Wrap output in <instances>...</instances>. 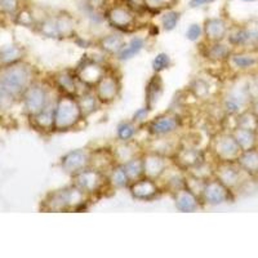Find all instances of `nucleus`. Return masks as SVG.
<instances>
[{"label":"nucleus","mask_w":258,"mask_h":258,"mask_svg":"<svg viewBox=\"0 0 258 258\" xmlns=\"http://www.w3.org/2000/svg\"><path fill=\"white\" fill-rule=\"evenodd\" d=\"M150 111H151V110H150L149 107H147V106H145V107H141V109H138L137 111H136L135 114H133L132 120L136 121V123H137V124L144 123V121L147 119V116H149Z\"/></svg>","instance_id":"obj_47"},{"label":"nucleus","mask_w":258,"mask_h":258,"mask_svg":"<svg viewBox=\"0 0 258 258\" xmlns=\"http://www.w3.org/2000/svg\"><path fill=\"white\" fill-rule=\"evenodd\" d=\"M145 44H146V40L142 36H133L128 43H125L121 50L116 54V58L119 61H129L132 59L133 57H136L138 53L141 52L145 48Z\"/></svg>","instance_id":"obj_28"},{"label":"nucleus","mask_w":258,"mask_h":258,"mask_svg":"<svg viewBox=\"0 0 258 258\" xmlns=\"http://www.w3.org/2000/svg\"><path fill=\"white\" fill-rule=\"evenodd\" d=\"M236 125L235 126H240V128H246V129H252V131H258V119L254 116L252 111L249 109L245 110V111L240 112L239 115H236Z\"/></svg>","instance_id":"obj_37"},{"label":"nucleus","mask_w":258,"mask_h":258,"mask_svg":"<svg viewBox=\"0 0 258 258\" xmlns=\"http://www.w3.org/2000/svg\"><path fill=\"white\" fill-rule=\"evenodd\" d=\"M83 119L77 96L62 93L57 98L54 107V121L53 131L64 132L74 128Z\"/></svg>","instance_id":"obj_3"},{"label":"nucleus","mask_w":258,"mask_h":258,"mask_svg":"<svg viewBox=\"0 0 258 258\" xmlns=\"http://www.w3.org/2000/svg\"><path fill=\"white\" fill-rule=\"evenodd\" d=\"M174 206L182 213H192L202 208V199L197 194L188 190L187 187H183L173 194Z\"/></svg>","instance_id":"obj_18"},{"label":"nucleus","mask_w":258,"mask_h":258,"mask_svg":"<svg viewBox=\"0 0 258 258\" xmlns=\"http://www.w3.org/2000/svg\"><path fill=\"white\" fill-rule=\"evenodd\" d=\"M249 110L250 111L254 114V116L258 119V97H255V98H253L252 102H250L249 105Z\"/></svg>","instance_id":"obj_50"},{"label":"nucleus","mask_w":258,"mask_h":258,"mask_svg":"<svg viewBox=\"0 0 258 258\" xmlns=\"http://www.w3.org/2000/svg\"><path fill=\"white\" fill-rule=\"evenodd\" d=\"M161 94H163V80L160 74L155 73L150 78L146 85V106L150 110L154 109V106L160 100Z\"/></svg>","instance_id":"obj_27"},{"label":"nucleus","mask_w":258,"mask_h":258,"mask_svg":"<svg viewBox=\"0 0 258 258\" xmlns=\"http://www.w3.org/2000/svg\"><path fill=\"white\" fill-rule=\"evenodd\" d=\"M124 45H125V39L119 32H112L109 35L102 36L98 40V48L109 56L116 57V54L120 52Z\"/></svg>","instance_id":"obj_25"},{"label":"nucleus","mask_w":258,"mask_h":258,"mask_svg":"<svg viewBox=\"0 0 258 258\" xmlns=\"http://www.w3.org/2000/svg\"><path fill=\"white\" fill-rule=\"evenodd\" d=\"M106 73L107 71L105 70V68L100 62L91 58H85L83 63H80L77 70H75L79 82L87 85V87H94Z\"/></svg>","instance_id":"obj_15"},{"label":"nucleus","mask_w":258,"mask_h":258,"mask_svg":"<svg viewBox=\"0 0 258 258\" xmlns=\"http://www.w3.org/2000/svg\"><path fill=\"white\" fill-rule=\"evenodd\" d=\"M174 159H176V164L179 169L188 170L190 168L195 167V165L200 164L204 159V153L200 149L197 147L186 146L182 149H177L174 153Z\"/></svg>","instance_id":"obj_19"},{"label":"nucleus","mask_w":258,"mask_h":258,"mask_svg":"<svg viewBox=\"0 0 258 258\" xmlns=\"http://www.w3.org/2000/svg\"><path fill=\"white\" fill-rule=\"evenodd\" d=\"M22 56V49L15 44L7 45L0 49V61L4 63H15Z\"/></svg>","instance_id":"obj_38"},{"label":"nucleus","mask_w":258,"mask_h":258,"mask_svg":"<svg viewBox=\"0 0 258 258\" xmlns=\"http://www.w3.org/2000/svg\"><path fill=\"white\" fill-rule=\"evenodd\" d=\"M244 174L246 173L236 161H217V164L214 165L213 176L232 191L240 187L244 181Z\"/></svg>","instance_id":"obj_9"},{"label":"nucleus","mask_w":258,"mask_h":258,"mask_svg":"<svg viewBox=\"0 0 258 258\" xmlns=\"http://www.w3.org/2000/svg\"><path fill=\"white\" fill-rule=\"evenodd\" d=\"M252 102L248 80H236L227 87L222 97V109L227 115L236 116L240 112L249 109Z\"/></svg>","instance_id":"obj_4"},{"label":"nucleus","mask_w":258,"mask_h":258,"mask_svg":"<svg viewBox=\"0 0 258 258\" xmlns=\"http://www.w3.org/2000/svg\"><path fill=\"white\" fill-rule=\"evenodd\" d=\"M32 71L25 63H11L0 73V106L21 93H25L31 84Z\"/></svg>","instance_id":"obj_1"},{"label":"nucleus","mask_w":258,"mask_h":258,"mask_svg":"<svg viewBox=\"0 0 258 258\" xmlns=\"http://www.w3.org/2000/svg\"><path fill=\"white\" fill-rule=\"evenodd\" d=\"M56 80V84L59 89L62 91V93L64 94H71V96H78L79 94V79H78L75 71L71 73V71H61L56 75L54 78Z\"/></svg>","instance_id":"obj_24"},{"label":"nucleus","mask_w":258,"mask_h":258,"mask_svg":"<svg viewBox=\"0 0 258 258\" xmlns=\"http://www.w3.org/2000/svg\"><path fill=\"white\" fill-rule=\"evenodd\" d=\"M181 126V117L173 112H164L154 117L147 124V132L154 137H168L178 131Z\"/></svg>","instance_id":"obj_10"},{"label":"nucleus","mask_w":258,"mask_h":258,"mask_svg":"<svg viewBox=\"0 0 258 258\" xmlns=\"http://www.w3.org/2000/svg\"><path fill=\"white\" fill-rule=\"evenodd\" d=\"M153 70L154 73H163L164 70L170 68V64H172V59H170V56L168 53L160 52L158 53L153 59Z\"/></svg>","instance_id":"obj_41"},{"label":"nucleus","mask_w":258,"mask_h":258,"mask_svg":"<svg viewBox=\"0 0 258 258\" xmlns=\"http://www.w3.org/2000/svg\"><path fill=\"white\" fill-rule=\"evenodd\" d=\"M107 181H109L110 187L115 188V190H120V188L128 187L131 181H129L126 172L124 169L123 164H114L111 169L107 173Z\"/></svg>","instance_id":"obj_30"},{"label":"nucleus","mask_w":258,"mask_h":258,"mask_svg":"<svg viewBox=\"0 0 258 258\" xmlns=\"http://www.w3.org/2000/svg\"><path fill=\"white\" fill-rule=\"evenodd\" d=\"M165 187L169 191H172V194L177 192L178 190L185 187V176H182L179 172L173 174H169L165 182Z\"/></svg>","instance_id":"obj_42"},{"label":"nucleus","mask_w":258,"mask_h":258,"mask_svg":"<svg viewBox=\"0 0 258 258\" xmlns=\"http://www.w3.org/2000/svg\"><path fill=\"white\" fill-rule=\"evenodd\" d=\"M18 4H20V0H0V8L9 15H12L17 11Z\"/></svg>","instance_id":"obj_46"},{"label":"nucleus","mask_w":258,"mask_h":258,"mask_svg":"<svg viewBox=\"0 0 258 258\" xmlns=\"http://www.w3.org/2000/svg\"><path fill=\"white\" fill-rule=\"evenodd\" d=\"M236 163L248 176H258V147L241 151L236 159Z\"/></svg>","instance_id":"obj_23"},{"label":"nucleus","mask_w":258,"mask_h":258,"mask_svg":"<svg viewBox=\"0 0 258 258\" xmlns=\"http://www.w3.org/2000/svg\"><path fill=\"white\" fill-rule=\"evenodd\" d=\"M229 44L232 47H246L258 43V24H249L234 29L227 34Z\"/></svg>","instance_id":"obj_16"},{"label":"nucleus","mask_w":258,"mask_h":258,"mask_svg":"<svg viewBox=\"0 0 258 258\" xmlns=\"http://www.w3.org/2000/svg\"><path fill=\"white\" fill-rule=\"evenodd\" d=\"M144 160V173L145 177L159 181L164 176L165 172L169 169V159L167 155L155 153V151H147L142 154Z\"/></svg>","instance_id":"obj_12"},{"label":"nucleus","mask_w":258,"mask_h":258,"mask_svg":"<svg viewBox=\"0 0 258 258\" xmlns=\"http://www.w3.org/2000/svg\"><path fill=\"white\" fill-rule=\"evenodd\" d=\"M211 151L217 161H236L241 149L232 133H218L212 141Z\"/></svg>","instance_id":"obj_7"},{"label":"nucleus","mask_w":258,"mask_h":258,"mask_svg":"<svg viewBox=\"0 0 258 258\" xmlns=\"http://www.w3.org/2000/svg\"><path fill=\"white\" fill-rule=\"evenodd\" d=\"M18 22L22 25H25V26H27V25H30L34 22V18H32L31 13L27 12V11H24V12H21L20 15H18Z\"/></svg>","instance_id":"obj_48"},{"label":"nucleus","mask_w":258,"mask_h":258,"mask_svg":"<svg viewBox=\"0 0 258 258\" xmlns=\"http://www.w3.org/2000/svg\"><path fill=\"white\" fill-rule=\"evenodd\" d=\"M232 192L234 191L230 190L227 186L223 185L220 179L213 176L207 179L206 183H204L200 199H202L203 204H206V206L217 207L221 204H225V203L232 202L234 200Z\"/></svg>","instance_id":"obj_8"},{"label":"nucleus","mask_w":258,"mask_h":258,"mask_svg":"<svg viewBox=\"0 0 258 258\" xmlns=\"http://www.w3.org/2000/svg\"><path fill=\"white\" fill-rule=\"evenodd\" d=\"M91 165V151L87 149L71 150L61 159V168L64 173L74 176Z\"/></svg>","instance_id":"obj_13"},{"label":"nucleus","mask_w":258,"mask_h":258,"mask_svg":"<svg viewBox=\"0 0 258 258\" xmlns=\"http://www.w3.org/2000/svg\"><path fill=\"white\" fill-rule=\"evenodd\" d=\"M203 35H204L203 26L199 24H191L186 30V38L190 41H198Z\"/></svg>","instance_id":"obj_44"},{"label":"nucleus","mask_w":258,"mask_h":258,"mask_svg":"<svg viewBox=\"0 0 258 258\" xmlns=\"http://www.w3.org/2000/svg\"><path fill=\"white\" fill-rule=\"evenodd\" d=\"M88 195L74 183L48 194L44 200V209L49 212L79 211L88 202Z\"/></svg>","instance_id":"obj_2"},{"label":"nucleus","mask_w":258,"mask_h":258,"mask_svg":"<svg viewBox=\"0 0 258 258\" xmlns=\"http://www.w3.org/2000/svg\"><path fill=\"white\" fill-rule=\"evenodd\" d=\"M128 187L135 199L144 200V202L153 200L154 198L158 197L159 191H160V187L155 179H151L149 177H142L137 181L131 182Z\"/></svg>","instance_id":"obj_17"},{"label":"nucleus","mask_w":258,"mask_h":258,"mask_svg":"<svg viewBox=\"0 0 258 258\" xmlns=\"http://www.w3.org/2000/svg\"><path fill=\"white\" fill-rule=\"evenodd\" d=\"M77 100H78V103H79L83 119H87V117L91 116L92 114H94V112L98 110V106H100L101 103L100 100L97 98L93 88L85 89L84 92L78 94Z\"/></svg>","instance_id":"obj_22"},{"label":"nucleus","mask_w":258,"mask_h":258,"mask_svg":"<svg viewBox=\"0 0 258 258\" xmlns=\"http://www.w3.org/2000/svg\"><path fill=\"white\" fill-rule=\"evenodd\" d=\"M191 91L195 94V97L198 98H207L211 93V88H209V84L203 79H197L195 82L191 84Z\"/></svg>","instance_id":"obj_43"},{"label":"nucleus","mask_w":258,"mask_h":258,"mask_svg":"<svg viewBox=\"0 0 258 258\" xmlns=\"http://www.w3.org/2000/svg\"><path fill=\"white\" fill-rule=\"evenodd\" d=\"M179 20H181V13L178 11H174V9L170 8L161 13L160 25L165 31H172V30L176 29Z\"/></svg>","instance_id":"obj_36"},{"label":"nucleus","mask_w":258,"mask_h":258,"mask_svg":"<svg viewBox=\"0 0 258 258\" xmlns=\"http://www.w3.org/2000/svg\"><path fill=\"white\" fill-rule=\"evenodd\" d=\"M61 38H70L75 34V20L68 12H61L54 16Z\"/></svg>","instance_id":"obj_33"},{"label":"nucleus","mask_w":258,"mask_h":258,"mask_svg":"<svg viewBox=\"0 0 258 258\" xmlns=\"http://www.w3.org/2000/svg\"><path fill=\"white\" fill-rule=\"evenodd\" d=\"M227 62L235 70L248 71L258 66V57L248 52H235L230 54Z\"/></svg>","instance_id":"obj_26"},{"label":"nucleus","mask_w":258,"mask_h":258,"mask_svg":"<svg viewBox=\"0 0 258 258\" xmlns=\"http://www.w3.org/2000/svg\"><path fill=\"white\" fill-rule=\"evenodd\" d=\"M112 155H114L115 163L117 164H124L125 161H128L129 159L135 158L138 155V151L136 149L135 145L132 144V141L129 142H120L111 150Z\"/></svg>","instance_id":"obj_31"},{"label":"nucleus","mask_w":258,"mask_h":258,"mask_svg":"<svg viewBox=\"0 0 258 258\" xmlns=\"http://www.w3.org/2000/svg\"><path fill=\"white\" fill-rule=\"evenodd\" d=\"M94 93H96L97 98L100 100L101 103H111L112 101L116 100V97L119 96L120 92V83L119 79L115 77L114 74L106 73L100 82L94 85L93 88Z\"/></svg>","instance_id":"obj_14"},{"label":"nucleus","mask_w":258,"mask_h":258,"mask_svg":"<svg viewBox=\"0 0 258 258\" xmlns=\"http://www.w3.org/2000/svg\"><path fill=\"white\" fill-rule=\"evenodd\" d=\"M103 16L110 26L120 31H131L137 22V16L132 7L124 4H112L106 9Z\"/></svg>","instance_id":"obj_6"},{"label":"nucleus","mask_w":258,"mask_h":258,"mask_svg":"<svg viewBox=\"0 0 258 258\" xmlns=\"http://www.w3.org/2000/svg\"><path fill=\"white\" fill-rule=\"evenodd\" d=\"M138 132V124L133 120L120 121L116 126L117 141L129 142L132 141Z\"/></svg>","instance_id":"obj_35"},{"label":"nucleus","mask_w":258,"mask_h":258,"mask_svg":"<svg viewBox=\"0 0 258 258\" xmlns=\"http://www.w3.org/2000/svg\"><path fill=\"white\" fill-rule=\"evenodd\" d=\"M240 2H245V3H253L255 0H240Z\"/></svg>","instance_id":"obj_51"},{"label":"nucleus","mask_w":258,"mask_h":258,"mask_svg":"<svg viewBox=\"0 0 258 258\" xmlns=\"http://www.w3.org/2000/svg\"><path fill=\"white\" fill-rule=\"evenodd\" d=\"M49 100L50 96L48 89L44 85L38 84V83H31L24 93L25 109L32 116L38 115L44 109Z\"/></svg>","instance_id":"obj_11"},{"label":"nucleus","mask_w":258,"mask_h":258,"mask_svg":"<svg viewBox=\"0 0 258 258\" xmlns=\"http://www.w3.org/2000/svg\"><path fill=\"white\" fill-rule=\"evenodd\" d=\"M232 136L235 137L238 145L240 146L241 151L244 150H249L252 147L257 146V140L258 136L255 131H252V129H246V128H240V126H235L232 129Z\"/></svg>","instance_id":"obj_29"},{"label":"nucleus","mask_w":258,"mask_h":258,"mask_svg":"<svg viewBox=\"0 0 258 258\" xmlns=\"http://www.w3.org/2000/svg\"><path fill=\"white\" fill-rule=\"evenodd\" d=\"M142 7L150 11V12H164L167 9H170L177 0H141Z\"/></svg>","instance_id":"obj_40"},{"label":"nucleus","mask_w":258,"mask_h":258,"mask_svg":"<svg viewBox=\"0 0 258 258\" xmlns=\"http://www.w3.org/2000/svg\"><path fill=\"white\" fill-rule=\"evenodd\" d=\"M216 0H190L188 2V7L190 8H202V7L209 6V4H213Z\"/></svg>","instance_id":"obj_49"},{"label":"nucleus","mask_w":258,"mask_h":258,"mask_svg":"<svg viewBox=\"0 0 258 258\" xmlns=\"http://www.w3.org/2000/svg\"><path fill=\"white\" fill-rule=\"evenodd\" d=\"M124 169L126 172L129 181H137V179L145 177L144 173V160H142V155H137L135 158L129 159L123 164Z\"/></svg>","instance_id":"obj_34"},{"label":"nucleus","mask_w":258,"mask_h":258,"mask_svg":"<svg viewBox=\"0 0 258 258\" xmlns=\"http://www.w3.org/2000/svg\"><path fill=\"white\" fill-rule=\"evenodd\" d=\"M231 53L232 52L231 48H230V44L223 43V40L208 41V45H207V47L204 48V50H203L204 57L212 62L227 61Z\"/></svg>","instance_id":"obj_21"},{"label":"nucleus","mask_w":258,"mask_h":258,"mask_svg":"<svg viewBox=\"0 0 258 258\" xmlns=\"http://www.w3.org/2000/svg\"><path fill=\"white\" fill-rule=\"evenodd\" d=\"M39 30L44 36L50 39H61V35H59L58 26H57L56 18L54 17H47L45 20L41 21L40 26H39Z\"/></svg>","instance_id":"obj_39"},{"label":"nucleus","mask_w":258,"mask_h":258,"mask_svg":"<svg viewBox=\"0 0 258 258\" xmlns=\"http://www.w3.org/2000/svg\"><path fill=\"white\" fill-rule=\"evenodd\" d=\"M203 31L207 41H221L227 38L230 26L227 21L222 17L207 18L203 25Z\"/></svg>","instance_id":"obj_20"},{"label":"nucleus","mask_w":258,"mask_h":258,"mask_svg":"<svg viewBox=\"0 0 258 258\" xmlns=\"http://www.w3.org/2000/svg\"><path fill=\"white\" fill-rule=\"evenodd\" d=\"M73 183L84 191L88 197H93L96 194L101 192L105 186H110L107 181V174L93 167H87L80 170L77 174L71 176Z\"/></svg>","instance_id":"obj_5"},{"label":"nucleus","mask_w":258,"mask_h":258,"mask_svg":"<svg viewBox=\"0 0 258 258\" xmlns=\"http://www.w3.org/2000/svg\"><path fill=\"white\" fill-rule=\"evenodd\" d=\"M83 6L89 9H93V11H97V12L103 11V13L110 7L107 6V0H83Z\"/></svg>","instance_id":"obj_45"},{"label":"nucleus","mask_w":258,"mask_h":258,"mask_svg":"<svg viewBox=\"0 0 258 258\" xmlns=\"http://www.w3.org/2000/svg\"><path fill=\"white\" fill-rule=\"evenodd\" d=\"M56 101L50 97V100L45 105V107L34 116L36 124L41 129H52L53 131V121H54V107H56Z\"/></svg>","instance_id":"obj_32"}]
</instances>
